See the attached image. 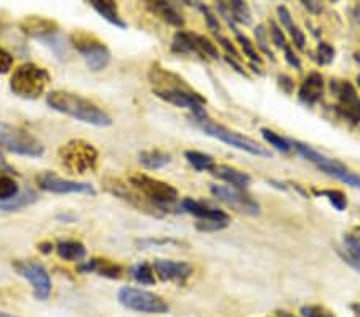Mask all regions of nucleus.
Segmentation results:
<instances>
[{"label":"nucleus","instance_id":"22","mask_svg":"<svg viewBox=\"0 0 360 317\" xmlns=\"http://www.w3.org/2000/svg\"><path fill=\"white\" fill-rule=\"evenodd\" d=\"M210 172L214 176H218L219 180L229 183L232 188L242 189V191L248 188L250 181H252V178H250L245 172H240L229 165H214Z\"/></svg>","mask_w":360,"mask_h":317},{"label":"nucleus","instance_id":"7","mask_svg":"<svg viewBox=\"0 0 360 317\" xmlns=\"http://www.w3.org/2000/svg\"><path fill=\"white\" fill-rule=\"evenodd\" d=\"M71 47L82 55L90 71L100 72L111 63V51L100 39L85 31H74L68 36Z\"/></svg>","mask_w":360,"mask_h":317},{"label":"nucleus","instance_id":"42","mask_svg":"<svg viewBox=\"0 0 360 317\" xmlns=\"http://www.w3.org/2000/svg\"><path fill=\"white\" fill-rule=\"evenodd\" d=\"M13 67V56L11 53H8L7 50L0 47V76H5L8 74Z\"/></svg>","mask_w":360,"mask_h":317},{"label":"nucleus","instance_id":"36","mask_svg":"<svg viewBox=\"0 0 360 317\" xmlns=\"http://www.w3.org/2000/svg\"><path fill=\"white\" fill-rule=\"evenodd\" d=\"M236 36H237V40H239V44H240V47H242V50H243V53H245L252 61L259 63L261 58H259V55H258L257 48H255V45L248 40V37L242 36L240 32H236Z\"/></svg>","mask_w":360,"mask_h":317},{"label":"nucleus","instance_id":"14","mask_svg":"<svg viewBox=\"0 0 360 317\" xmlns=\"http://www.w3.org/2000/svg\"><path fill=\"white\" fill-rule=\"evenodd\" d=\"M212 194L214 198L224 202L226 205L232 207L237 212H245L250 215H257L259 207L250 195L242 193V189L231 188V186H212Z\"/></svg>","mask_w":360,"mask_h":317},{"label":"nucleus","instance_id":"34","mask_svg":"<svg viewBox=\"0 0 360 317\" xmlns=\"http://www.w3.org/2000/svg\"><path fill=\"white\" fill-rule=\"evenodd\" d=\"M195 42H197V53L200 56H210L213 60H218V48L214 47V45L210 42V40L205 39L203 36H197L195 37Z\"/></svg>","mask_w":360,"mask_h":317},{"label":"nucleus","instance_id":"15","mask_svg":"<svg viewBox=\"0 0 360 317\" xmlns=\"http://www.w3.org/2000/svg\"><path fill=\"white\" fill-rule=\"evenodd\" d=\"M332 91L340 101L338 111L354 122L360 120V100L354 86L347 82L332 80Z\"/></svg>","mask_w":360,"mask_h":317},{"label":"nucleus","instance_id":"26","mask_svg":"<svg viewBox=\"0 0 360 317\" xmlns=\"http://www.w3.org/2000/svg\"><path fill=\"white\" fill-rule=\"evenodd\" d=\"M170 162H172V155L164 151H159V149H150V151L139 153V164H141L144 169L158 170Z\"/></svg>","mask_w":360,"mask_h":317},{"label":"nucleus","instance_id":"10","mask_svg":"<svg viewBox=\"0 0 360 317\" xmlns=\"http://www.w3.org/2000/svg\"><path fill=\"white\" fill-rule=\"evenodd\" d=\"M117 299L125 309L135 311V313L167 314L168 309H170L168 303L164 298L159 297L158 293L143 290V288H135V287L120 288Z\"/></svg>","mask_w":360,"mask_h":317},{"label":"nucleus","instance_id":"30","mask_svg":"<svg viewBox=\"0 0 360 317\" xmlns=\"http://www.w3.org/2000/svg\"><path fill=\"white\" fill-rule=\"evenodd\" d=\"M184 155H186V159H188V162L193 165L195 170H199V172H203V170L210 172L213 167H214L213 159L210 157V155H207V154H203V153H199V151H186Z\"/></svg>","mask_w":360,"mask_h":317},{"label":"nucleus","instance_id":"8","mask_svg":"<svg viewBox=\"0 0 360 317\" xmlns=\"http://www.w3.org/2000/svg\"><path fill=\"white\" fill-rule=\"evenodd\" d=\"M194 124L199 127L202 131H205L207 135L217 138V140L229 144L232 148H237L248 154L258 155V157H271V153L264 146H261L259 143L252 140V138L237 134V131L226 129L223 125H218L217 122L208 119L207 115H203V117H194Z\"/></svg>","mask_w":360,"mask_h":317},{"label":"nucleus","instance_id":"47","mask_svg":"<svg viewBox=\"0 0 360 317\" xmlns=\"http://www.w3.org/2000/svg\"><path fill=\"white\" fill-rule=\"evenodd\" d=\"M283 51H285V60L288 61V65L296 67V69H300V67H301V63H300V60H298V56H296V55L293 53L292 47H290V45H287V47L283 48Z\"/></svg>","mask_w":360,"mask_h":317},{"label":"nucleus","instance_id":"3","mask_svg":"<svg viewBox=\"0 0 360 317\" xmlns=\"http://www.w3.org/2000/svg\"><path fill=\"white\" fill-rule=\"evenodd\" d=\"M18 27L29 39L37 40L45 47H49L60 60L66 58L65 55H68V48L71 47V44L53 20L45 18V16H25L20 21Z\"/></svg>","mask_w":360,"mask_h":317},{"label":"nucleus","instance_id":"35","mask_svg":"<svg viewBox=\"0 0 360 317\" xmlns=\"http://www.w3.org/2000/svg\"><path fill=\"white\" fill-rule=\"evenodd\" d=\"M319 195H325L330 200V204H332L336 210H345L346 205H347V200H346V195L342 194L338 189H327V191H321L317 193Z\"/></svg>","mask_w":360,"mask_h":317},{"label":"nucleus","instance_id":"9","mask_svg":"<svg viewBox=\"0 0 360 317\" xmlns=\"http://www.w3.org/2000/svg\"><path fill=\"white\" fill-rule=\"evenodd\" d=\"M129 181L139 194H143L150 204L158 207L159 210L168 209L178 200V191L172 184L160 181L144 173H131Z\"/></svg>","mask_w":360,"mask_h":317},{"label":"nucleus","instance_id":"29","mask_svg":"<svg viewBox=\"0 0 360 317\" xmlns=\"http://www.w3.org/2000/svg\"><path fill=\"white\" fill-rule=\"evenodd\" d=\"M130 274H131V278L135 279L138 284H141V285H153V284H155L154 268L150 266V264H148V263L135 264V266L130 269Z\"/></svg>","mask_w":360,"mask_h":317},{"label":"nucleus","instance_id":"53","mask_svg":"<svg viewBox=\"0 0 360 317\" xmlns=\"http://www.w3.org/2000/svg\"><path fill=\"white\" fill-rule=\"evenodd\" d=\"M0 317H18V316H11L8 313H2V311H0Z\"/></svg>","mask_w":360,"mask_h":317},{"label":"nucleus","instance_id":"6","mask_svg":"<svg viewBox=\"0 0 360 317\" xmlns=\"http://www.w3.org/2000/svg\"><path fill=\"white\" fill-rule=\"evenodd\" d=\"M61 165L72 175H85L98 165V151L85 140H71L63 144L58 151Z\"/></svg>","mask_w":360,"mask_h":317},{"label":"nucleus","instance_id":"55","mask_svg":"<svg viewBox=\"0 0 360 317\" xmlns=\"http://www.w3.org/2000/svg\"><path fill=\"white\" fill-rule=\"evenodd\" d=\"M354 233H356L359 238H360V228H357V229H354Z\"/></svg>","mask_w":360,"mask_h":317},{"label":"nucleus","instance_id":"19","mask_svg":"<svg viewBox=\"0 0 360 317\" xmlns=\"http://www.w3.org/2000/svg\"><path fill=\"white\" fill-rule=\"evenodd\" d=\"M85 2L89 4L103 20H106L109 25L120 29H127V22L122 18L119 5L115 0H85Z\"/></svg>","mask_w":360,"mask_h":317},{"label":"nucleus","instance_id":"2","mask_svg":"<svg viewBox=\"0 0 360 317\" xmlns=\"http://www.w3.org/2000/svg\"><path fill=\"white\" fill-rule=\"evenodd\" d=\"M46 105L53 111L65 114L79 122L95 125V127H109L112 125V119L106 111L86 100V98L71 93V91L55 90L46 95Z\"/></svg>","mask_w":360,"mask_h":317},{"label":"nucleus","instance_id":"20","mask_svg":"<svg viewBox=\"0 0 360 317\" xmlns=\"http://www.w3.org/2000/svg\"><path fill=\"white\" fill-rule=\"evenodd\" d=\"M323 95V79L319 72H311L300 89V100L304 105H316Z\"/></svg>","mask_w":360,"mask_h":317},{"label":"nucleus","instance_id":"40","mask_svg":"<svg viewBox=\"0 0 360 317\" xmlns=\"http://www.w3.org/2000/svg\"><path fill=\"white\" fill-rule=\"evenodd\" d=\"M255 37H257L258 47L263 50L266 55H269L272 60H274V56H272L271 50H269V45H268V32H266V29L263 26H258L257 29H255Z\"/></svg>","mask_w":360,"mask_h":317},{"label":"nucleus","instance_id":"39","mask_svg":"<svg viewBox=\"0 0 360 317\" xmlns=\"http://www.w3.org/2000/svg\"><path fill=\"white\" fill-rule=\"evenodd\" d=\"M301 314L304 317H335L333 313H330L327 308L317 306V304H312V306H303L301 308Z\"/></svg>","mask_w":360,"mask_h":317},{"label":"nucleus","instance_id":"1","mask_svg":"<svg viewBox=\"0 0 360 317\" xmlns=\"http://www.w3.org/2000/svg\"><path fill=\"white\" fill-rule=\"evenodd\" d=\"M149 80L153 85V91L155 96L164 100L170 105L178 108H186L193 111L194 117H203L205 114V100L195 93L193 89H189L188 84H184L183 79H179L175 74L167 71L158 65L150 67Z\"/></svg>","mask_w":360,"mask_h":317},{"label":"nucleus","instance_id":"27","mask_svg":"<svg viewBox=\"0 0 360 317\" xmlns=\"http://www.w3.org/2000/svg\"><path fill=\"white\" fill-rule=\"evenodd\" d=\"M197 34H191V32H184V31H178L173 37V44H172V50L175 53H197V42H195Z\"/></svg>","mask_w":360,"mask_h":317},{"label":"nucleus","instance_id":"25","mask_svg":"<svg viewBox=\"0 0 360 317\" xmlns=\"http://www.w3.org/2000/svg\"><path fill=\"white\" fill-rule=\"evenodd\" d=\"M39 200V195L37 193L34 191L31 188H26V189H20V193L15 195L13 199H10L7 202H0V212H18L26 209V207L36 204Z\"/></svg>","mask_w":360,"mask_h":317},{"label":"nucleus","instance_id":"28","mask_svg":"<svg viewBox=\"0 0 360 317\" xmlns=\"http://www.w3.org/2000/svg\"><path fill=\"white\" fill-rule=\"evenodd\" d=\"M345 252H346V261L351 264L352 268L360 271V238L356 234H347L345 238Z\"/></svg>","mask_w":360,"mask_h":317},{"label":"nucleus","instance_id":"33","mask_svg":"<svg viewBox=\"0 0 360 317\" xmlns=\"http://www.w3.org/2000/svg\"><path fill=\"white\" fill-rule=\"evenodd\" d=\"M330 176L338 178V180H341L342 183L351 184V186L360 189V176L356 175V173H352V172L347 170L342 164L340 167H336V169L332 173H330Z\"/></svg>","mask_w":360,"mask_h":317},{"label":"nucleus","instance_id":"32","mask_svg":"<svg viewBox=\"0 0 360 317\" xmlns=\"http://www.w3.org/2000/svg\"><path fill=\"white\" fill-rule=\"evenodd\" d=\"M261 135H263L264 140L268 141L271 146H274L277 151H281V153H290V151H292V144H290L287 140H283L282 136H278L277 134H274V131H272V130L263 129V130H261Z\"/></svg>","mask_w":360,"mask_h":317},{"label":"nucleus","instance_id":"50","mask_svg":"<svg viewBox=\"0 0 360 317\" xmlns=\"http://www.w3.org/2000/svg\"><path fill=\"white\" fill-rule=\"evenodd\" d=\"M55 249V245L51 242H40L39 244V250L42 253H51V250Z\"/></svg>","mask_w":360,"mask_h":317},{"label":"nucleus","instance_id":"51","mask_svg":"<svg viewBox=\"0 0 360 317\" xmlns=\"http://www.w3.org/2000/svg\"><path fill=\"white\" fill-rule=\"evenodd\" d=\"M352 309H354V317H360V303L354 304Z\"/></svg>","mask_w":360,"mask_h":317},{"label":"nucleus","instance_id":"37","mask_svg":"<svg viewBox=\"0 0 360 317\" xmlns=\"http://www.w3.org/2000/svg\"><path fill=\"white\" fill-rule=\"evenodd\" d=\"M228 226V220H200L195 224V228L202 231V233H217V231H221Z\"/></svg>","mask_w":360,"mask_h":317},{"label":"nucleus","instance_id":"48","mask_svg":"<svg viewBox=\"0 0 360 317\" xmlns=\"http://www.w3.org/2000/svg\"><path fill=\"white\" fill-rule=\"evenodd\" d=\"M0 175H18L16 170L7 162V159H5L2 154H0Z\"/></svg>","mask_w":360,"mask_h":317},{"label":"nucleus","instance_id":"5","mask_svg":"<svg viewBox=\"0 0 360 317\" xmlns=\"http://www.w3.org/2000/svg\"><path fill=\"white\" fill-rule=\"evenodd\" d=\"M0 148L22 157H42L45 146L39 138L20 125L0 122Z\"/></svg>","mask_w":360,"mask_h":317},{"label":"nucleus","instance_id":"16","mask_svg":"<svg viewBox=\"0 0 360 317\" xmlns=\"http://www.w3.org/2000/svg\"><path fill=\"white\" fill-rule=\"evenodd\" d=\"M153 268L160 280L176 282V284H183L193 274L191 264L184 261H173V259H155Z\"/></svg>","mask_w":360,"mask_h":317},{"label":"nucleus","instance_id":"12","mask_svg":"<svg viewBox=\"0 0 360 317\" xmlns=\"http://www.w3.org/2000/svg\"><path fill=\"white\" fill-rule=\"evenodd\" d=\"M36 183L40 191L51 194H89L96 195L95 188L89 183H80L74 180H68L56 175L53 172H42L37 175Z\"/></svg>","mask_w":360,"mask_h":317},{"label":"nucleus","instance_id":"4","mask_svg":"<svg viewBox=\"0 0 360 317\" xmlns=\"http://www.w3.org/2000/svg\"><path fill=\"white\" fill-rule=\"evenodd\" d=\"M51 82L50 72L36 63H25L10 77V90L22 100H37Z\"/></svg>","mask_w":360,"mask_h":317},{"label":"nucleus","instance_id":"44","mask_svg":"<svg viewBox=\"0 0 360 317\" xmlns=\"http://www.w3.org/2000/svg\"><path fill=\"white\" fill-rule=\"evenodd\" d=\"M277 15H278V18H281L282 26L290 31V29L293 27V21H292V15H290V11L285 7H278Z\"/></svg>","mask_w":360,"mask_h":317},{"label":"nucleus","instance_id":"45","mask_svg":"<svg viewBox=\"0 0 360 317\" xmlns=\"http://www.w3.org/2000/svg\"><path fill=\"white\" fill-rule=\"evenodd\" d=\"M301 4L304 5V8L311 13L319 15L323 8V2L322 0H301Z\"/></svg>","mask_w":360,"mask_h":317},{"label":"nucleus","instance_id":"17","mask_svg":"<svg viewBox=\"0 0 360 317\" xmlns=\"http://www.w3.org/2000/svg\"><path fill=\"white\" fill-rule=\"evenodd\" d=\"M143 2L150 13L164 22H168L170 26L181 27L184 25L183 13L178 7L176 0H143Z\"/></svg>","mask_w":360,"mask_h":317},{"label":"nucleus","instance_id":"13","mask_svg":"<svg viewBox=\"0 0 360 317\" xmlns=\"http://www.w3.org/2000/svg\"><path fill=\"white\" fill-rule=\"evenodd\" d=\"M104 188H106L108 193L114 194L115 198H119L122 200L129 202L130 205L136 207V209L143 210V212H148L150 215H158V207L150 204V202L144 198L143 194H139L135 188L131 186H127L125 183H122L120 180H114V178H108L106 181H104Z\"/></svg>","mask_w":360,"mask_h":317},{"label":"nucleus","instance_id":"31","mask_svg":"<svg viewBox=\"0 0 360 317\" xmlns=\"http://www.w3.org/2000/svg\"><path fill=\"white\" fill-rule=\"evenodd\" d=\"M20 193L18 181L13 180L11 175H0V202L13 199Z\"/></svg>","mask_w":360,"mask_h":317},{"label":"nucleus","instance_id":"49","mask_svg":"<svg viewBox=\"0 0 360 317\" xmlns=\"http://www.w3.org/2000/svg\"><path fill=\"white\" fill-rule=\"evenodd\" d=\"M218 40H219V42H221V45L226 48V51H228V53H231L234 58H239V53H237V50L234 48V45H232L228 39L223 37V36H219V34H218Z\"/></svg>","mask_w":360,"mask_h":317},{"label":"nucleus","instance_id":"21","mask_svg":"<svg viewBox=\"0 0 360 317\" xmlns=\"http://www.w3.org/2000/svg\"><path fill=\"white\" fill-rule=\"evenodd\" d=\"M183 210L197 218H200V220H221V221L229 220L228 215H226L223 210H218L214 209V207H210L203 204V202L193 200V199L183 200Z\"/></svg>","mask_w":360,"mask_h":317},{"label":"nucleus","instance_id":"38","mask_svg":"<svg viewBox=\"0 0 360 317\" xmlns=\"http://www.w3.org/2000/svg\"><path fill=\"white\" fill-rule=\"evenodd\" d=\"M335 58V50L330 47L328 44H319L317 47V61L321 63V65H330V63L333 61Z\"/></svg>","mask_w":360,"mask_h":317},{"label":"nucleus","instance_id":"43","mask_svg":"<svg viewBox=\"0 0 360 317\" xmlns=\"http://www.w3.org/2000/svg\"><path fill=\"white\" fill-rule=\"evenodd\" d=\"M290 34H292V39H293V44L298 47L300 50L304 48V44H306V39H304V34L303 31H301L300 27L293 26L292 29H290Z\"/></svg>","mask_w":360,"mask_h":317},{"label":"nucleus","instance_id":"24","mask_svg":"<svg viewBox=\"0 0 360 317\" xmlns=\"http://www.w3.org/2000/svg\"><path fill=\"white\" fill-rule=\"evenodd\" d=\"M55 250L58 253V257L65 259V261H82L86 257V249L80 240H60L55 245Z\"/></svg>","mask_w":360,"mask_h":317},{"label":"nucleus","instance_id":"46","mask_svg":"<svg viewBox=\"0 0 360 317\" xmlns=\"http://www.w3.org/2000/svg\"><path fill=\"white\" fill-rule=\"evenodd\" d=\"M202 10H203V13H205V18H207V22H208V27H210L212 31L218 36V34H219V22H218V20L214 18V15H213L212 11L208 10V8L203 7Z\"/></svg>","mask_w":360,"mask_h":317},{"label":"nucleus","instance_id":"52","mask_svg":"<svg viewBox=\"0 0 360 317\" xmlns=\"http://www.w3.org/2000/svg\"><path fill=\"white\" fill-rule=\"evenodd\" d=\"M278 317H293L292 314H288V313H285V311H282L281 314H278Z\"/></svg>","mask_w":360,"mask_h":317},{"label":"nucleus","instance_id":"41","mask_svg":"<svg viewBox=\"0 0 360 317\" xmlns=\"http://www.w3.org/2000/svg\"><path fill=\"white\" fill-rule=\"evenodd\" d=\"M271 39H272V44L276 45V47L278 48H285L287 47V40H285V36H283V32L281 31V27H278L274 21H271Z\"/></svg>","mask_w":360,"mask_h":317},{"label":"nucleus","instance_id":"54","mask_svg":"<svg viewBox=\"0 0 360 317\" xmlns=\"http://www.w3.org/2000/svg\"><path fill=\"white\" fill-rule=\"evenodd\" d=\"M354 58H356V61H359V63H360V51H359V53L354 55Z\"/></svg>","mask_w":360,"mask_h":317},{"label":"nucleus","instance_id":"18","mask_svg":"<svg viewBox=\"0 0 360 317\" xmlns=\"http://www.w3.org/2000/svg\"><path fill=\"white\" fill-rule=\"evenodd\" d=\"M79 271L82 274H91L96 273L98 276L108 279H119L122 276V268L109 259L103 258H91L89 261H82L79 264Z\"/></svg>","mask_w":360,"mask_h":317},{"label":"nucleus","instance_id":"23","mask_svg":"<svg viewBox=\"0 0 360 317\" xmlns=\"http://www.w3.org/2000/svg\"><path fill=\"white\" fill-rule=\"evenodd\" d=\"M218 7L221 10V13L228 18L234 20L242 25H250L252 22V15L247 4L243 0H217Z\"/></svg>","mask_w":360,"mask_h":317},{"label":"nucleus","instance_id":"11","mask_svg":"<svg viewBox=\"0 0 360 317\" xmlns=\"http://www.w3.org/2000/svg\"><path fill=\"white\" fill-rule=\"evenodd\" d=\"M13 268L22 279H26L32 287L34 297L40 302H45L51 295V278L50 273L46 271L42 263L32 261V259H16L13 263Z\"/></svg>","mask_w":360,"mask_h":317}]
</instances>
